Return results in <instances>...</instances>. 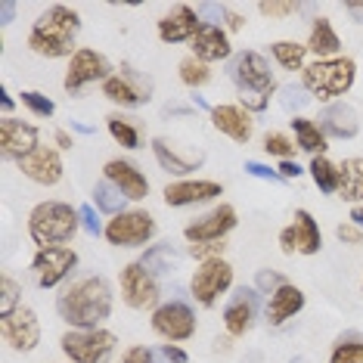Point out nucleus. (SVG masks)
<instances>
[{"instance_id": "25", "label": "nucleus", "mask_w": 363, "mask_h": 363, "mask_svg": "<svg viewBox=\"0 0 363 363\" xmlns=\"http://www.w3.org/2000/svg\"><path fill=\"white\" fill-rule=\"evenodd\" d=\"M189 50H193L196 60L202 62H220V60H230V38L227 31L214 22H202V28L196 31V38L189 40Z\"/></svg>"}, {"instance_id": "12", "label": "nucleus", "mask_w": 363, "mask_h": 363, "mask_svg": "<svg viewBox=\"0 0 363 363\" xmlns=\"http://www.w3.org/2000/svg\"><path fill=\"white\" fill-rule=\"evenodd\" d=\"M239 224V214L230 202H220L214 205L211 211L193 218L189 224L184 227V239L189 245H199V242H224V239L233 233Z\"/></svg>"}, {"instance_id": "17", "label": "nucleus", "mask_w": 363, "mask_h": 363, "mask_svg": "<svg viewBox=\"0 0 363 363\" xmlns=\"http://www.w3.org/2000/svg\"><path fill=\"white\" fill-rule=\"evenodd\" d=\"M258 308H261V292L255 286H239L233 292V298L224 304V329L227 335H245L258 320Z\"/></svg>"}, {"instance_id": "16", "label": "nucleus", "mask_w": 363, "mask_h": 363, "mask_svg": "<svg viewBox=\"0 0 363 363\" xmlns=\"http://www.w3.org/2000/svg\"><path fill=\"white\" fill-rule=\"evenodd\" d=\"M38 128L28 125V121L22 118H13V115H4V121H0V155H4L6 162H16L19 164L26 155H31L38 150Z\"/></svg>"}, {"instance_id": "29", "label": "nucleus", "mask_w": 363, "mask_h": 363, "mask_svg": "<svg viewBox=\"0 0 363 363\" xmlns=\"http://www.w3.org/2000/svg\"><path fill=\"white\" fill-rule=\"evenodd\" d=\"M289 125H292V130H295V146H298V150L311 152L313 159H317V155H326L329 137L323 134V128H320L317 121H313V118H304V115H295Z\"/></svg>"}, {"instance_id": "43", "label": "nucleus", "mask_w": 363, "mask_h": 363, "mask_svg": "<svg viewBox=\"0 0 363 363\" xmlns=\"http://www.w3.org/2000/svg\"><path fill=\"white\" fill-rule=\"evenodd\" d=\"M224 242H199V245H189V255H193L199 264L214 261V258H224Z\"/></svg>"}, {"instance_id": "58", "label": "nucleus", "mask_w": 363, "mask_h": 363, "mask_svg": "<svg viewBox=\"0 0 363 363\" xmlns=\"http://www.w3.org/2000/svg\"><path fill=\"white\" fill-rule=\"evenodd\" d=\"M360 289H363V283H360Z\"/></svg>"}, {"instance_id": "20", "label": "nucleus", "mask_w": 363, "mask_h": 363, "mask_svg": "<svg viewBox=\"0 0 363 363\" xmlns=\"http://www.w3.org/2000/svg\"><path fill=\"white\" fill-rule=\"evenodd\" d=\"M19 171L38 186H56L65 174V164L56 146H38L35 152L19 162Z\"/></svg>"}, {"instance_id": "55", "label": "nucleus", "mask_w": 363, "mask_h": 363, "mask_svg": "<svg viewBox=\"0 0 363 363\" xmlns=\"http://www.w3.org/2000/svg\"><path fill=\"white\" fill-rule=\"evenodd\" d=\"M351 224H357L363 230V205H354L351 208Z\"/></svg>"}, {"instance_id": "15", "label": "nucleus", "mask_w": 363, "mask_h": 363, "mask_svg": "<svg viewBox=\"0 0 363 363\" xmlns=\"http://www.w3.org/2000/svg\"><path fill=\"white\" fill-rule=\"evenodd\" d=\"M279 249H283V255H317L323 249L320 224L313 220V214L308 208H298L292 224L279 230Z\"/></svg>"}, {"instance_id": "37", "label": "nucleus", "mask_w": 363, "mask_h": 363, "mask_svg": "<svg viewBox=\"0 0 363 363\" xmlns=\"http://www.w3.org/2000/svg\"><path fill=\"white\" fill-rule=\"evenodd\" d=\"M329 363H363V338L357 333L342 335L333 345V354H329Z\"/></svg>"}, {"instance_id": "26", "label": "nucleus", "mask_w": 363, "mask_h": 363, "mask_svg": "<svg viewBox=\"0 0 363 363\" xmlns=\"http://www.w3.org/2000/svg\"><path fill=\"white\" fill-rule=\"evenodd\" d=\"M152 155H155V162H159L164 171H171V174H177V177H184V180H186V174L199 171L202 162H205L202 152H180L177 146L168 143L164 137H155L152 140Z\"/></svg>"}, {"instance_id": "19", "label": "nucleus", "mask_w": 363, "mask_h": 363, "mask_svg": "<svg viewBox=\"0 0 363 363\" xmlns=\"http://www.w3.org/2000/svg\"><path fill=\"white\" fill-rule=\"evenodd\" d=\"M218 196H224V186L218 180H205V177H196V180H174V184L164 186L162 199L168 208H186V205H205V202H214Z\"/></svg>"}, {"instance_id": "35", "label": "nucleus", "mask_w": 363, "mask_h": 363, "mask_svg": "<svg viewBox=\"0 0 363 363\" xmlns=\"http://www.w3.org/2000/svg\"><path fill=\"white\" fill-rule=\"evenodd\" d=\"M177 75H180V81H184L186 87H193V90H199V87H205V84H211V78H214V75H211V65H208V62H202V60H196L193 53L180 60Z\"/></svg>"}, {"instance_id": "18", "label": "nucleus", "mask_w": 363, "mask_h": 363, "mask_svg": "<svg viewBox=\"0 0 363 363\" xmlns=\"http://www.w3.org/2000/svg\"><path fill=\"white\" fill-rule=\"evenodd\" d=\"M0 333H4V342L10 345L13 351L28 354L40 345V320L31 308H19V311H13L10 317L0 320Z\"/></svg>"}, {"instance_id": "48", "label": "nucleus", "mask_w": 363, "mask_h": 363, "mask_svg": "<svg viewBox=\"0 0 363 363\" xmlns=\"http://www.w3.org/2000/svg\"><path fill=\"white\" fill-rule=\"evenodd\" d=\"M118 363H152V348H146V345H134V348H128L121 354Z\"/></svg>"}, {"instance_id": "13", "label": "nucleus", "mask_w": 363, "mask_h": 363, "mask_svg": "<svg viewBox=\"0 0 363 363\" xmlns=\"http://www.w3.org/2000/svg\"><path fill=\"white\" fill-rule=\"evenodd\" d=\"M150 323H152V333L164 338L168 345L186 342V338L196 335V311L189 308L186 301L171 298V301H162L159 308L152 311Z\"/></svg>"}, {"instance_id": "51", "label": "nucleus", "mask_w": 363, "mask_h": 363, "mask_svg": "<svg viewBox=\"0 0 363 363\" xmlns=\"http://www.w3.org/2000/svg\"><path fill=\"white\" fill-rule=\"evenodd\" d=\"M53 143H56V150H72V146H75V137L69 134V130H56L53 134Z\"/></svg>"}, {"instance_id": "47", "label": "nucleus", "mask_w": 363, "mask_h": 363, "mask_svg": "<svg viewBox=\"0 0 363 363\" xmlns=\"http://www.w3.org/2000/svg\"><path fill=\"white\" fill-rule=\"evenodd\" d=\"M335 236L342 239V242H348V245H360V242H363V230H360L357 224H351V220L338 224V227H335Z\"/></svg>"}, {"instance_id": "3", "label": "nucleus", "mask_w": 363, "mask_h": 363, "mask_svg": "<svg viewBox=\"0 0 363 363\" xmlns=\"http://www.w3.org/2000/svg\"><path fill=\"white\" fill-rule=\"evenodd\" d=\"M227 75L239 90V106L249 112H264L270 106V96L277 94L270 62L258 50H239L236 56H230Z\"/></svg>"}, {"instance_id": "22", "label": "nucleus", "mask_w": 363, "mask_h": 363, "mask_svg": "<svg viewBox=\"0 0 363 363\" xmlns=\"http://www.w3.org/2000/svg\"><path fill=\"white\" fill-rule=\"evenodd\" d=\"M199 28H202L199 10H193V6H186V4H177L174 10L164 13L159 19V40H164V44H189Z\"/></svg>"}, {"instance_id": "28", "label": "nucleus", "mask_w": 363, "mask_h": 363, "mask_svg": "<svg viewBox=\"0 0 363 363\" xmlns=\"http://www.w3.org/2000/svg\"><path fill=\"white\" fill-rule=\"evenodd\" d=\"M308 53H313L317 60H335L342 53V38H338V31L333 28V22L326 16L313 19V26L308 31Z\"/></svg>"}, {"instance_id": "24", "label": "nucleus", "mask_w": 363, "mask_h": 363, "mask_svg": "<svg viewBox=\"0 0 363 363\" xmlns=\"http://www.w3.org/2000/svg\"><path fill=\"white\" fill-rule=\"evenodd\" d=\"M317 125L323 128L326 137H335V140H354V137L360 134V118H357V112H354L348 103H342V100L323 106V112H320Z\"/></svg>"}, {"instance_id": "30", "label": "nucleus", "mask_w": 363, "mask_h": 363, "mask_svg": "<svg viewBox=\"0 0 363 363\" xmlns=\"http://www.w3.org/2000/svg\"><path fill=\"white\" fill-rule=\"evenodd\" d=\"M270 56H274L277 65L286 72L308 69V44H298V40H274V44H270Z\"/></svg>"}, {"instance_id": "34", "label": "nucleus", "mask_w": 363, "mask_h": 363, "mask_svg": "<svg viewBox=\"0 0 363 363\" xmlns=\"http://www.w3.org/2000/svg\"><path fill=\"white\" fill-rule=\"evenodd\" d=\"M140 264H143L150 274L162 277V274H171V270L177 267V252L171 249V242H159V245H150L146 249V255L140 258Z\"/></svg>"}, {"instance_id": "42", "label": "nucleus", "mask_w": 363, "mask_h": 363, "mask_svg": "<svg viewBox=\"0 0 363 363\" xmlns=\"http://www.w3.org/2000/svg\"><path fill=\"white\" fill-rule=\"evenodd\" d=\"M289 279L279 274V270H258V277H255V289L264 295H274L279 286H286Z\"/></svg>"}, {"instance_id": "5", "label": "nucleus", "mask_w": 363, "mask_h": 363, "mask_svg": "<svg viewBox=\"0 0 363 363\" xmlns=\"http://www.w3.org/2000/svg\"><path fill=\"white\" fill-rule=\"evenodd\" d=\"M357 81V62L351 56H335V60H313L301 72V87L320 103H329L335 96H345Z\"/></svg>"}, {"instance_id": "21", "label": "nucleus", "mask_w": 363, "mask_h": 363, "mask_svg": "<svg viewBox=\"0 0 363 363\" xmlns=\"http://www.w3.org/2000/svg\"><path fill=\"white\" fill-rule=\"evenodd\" d=\"M211 115V125L218 134L230 137L233 143H249L255 137V121H252V112L242 109L239 103H218L208 109Z\"/></svg>"}, {"instance_id": "52", "label": "nucleus", "mask_w": 363, "mask_h": 363, "mask_svg": "<svg viewBox=\"0 0 363 363\" xmlns=\"http://www.w3.org/2000/svg\"><path fill=\"white\" fill-rule=\"evenodd\" d=\"M224 19H227V28L230 31H242V26H245V16H239L233 10H224Z\"/></svg>"}, {"instance_id": "49", "label": "nucleus", "mask_w": 363, "mask_h": 363, "mask_svg": "<svg viewBox=\"0 0 363 363\" xmlns=\"http://www.w3.org/2000/svg\"><path fill=\"white\" fill-rule=\"evenodd\" d=\"M279 177H283V180H298L301 174H304V171H301V164L298 162H292V159H289V162H279Z\"/></svg>"}, {"instance_id": "36", "label": "nucleus", "mask_w": 363, "mask_h": 363, "mask_svg": "<svg viewBox=\"0 0 363 363\" xmlns=\"http://www.w3.org/2000/svg\"><path fill=\"white\" fill-rule=\"evenodd\" d=\"M106 128H109V134H112L115 143L125 146V150H137V146H140V130H137L134 121L125 118V115L112 112L109 118H106Z\"/></svg>"}, {"instance_id": "50", "label": "nucleus", "mask_w": 363, "mask_h": 363, "mask_svg": "<svg viewBox=\"0 0 363 363\" xmlns=\"http://www.w3.org/2000/svg\"><path fill=\"white\" fill-rule=\"evenodd\" d=\"M159 351H162V354H164V357H168L171 363H189L186 351H184V348H177V345H162Z\"/></svg>"}, {"instance_id": "8", "label": "nucleus", "mask_w": 363, "mask_h": 363, "mask_svg": "<svg viewBox=\"0 0 363 363\" xmlns=\"http://www.w3.org/2000/svg\"><path fill=\"white\" fill-rule=\"evenodd\" d=\"M103 96L121 109H137L152 100V78L137 72L130 62H121V69L109 81H103Z\"/></svg>"}, {"instance_id": "57", "label": "nucleus", "mask_w": 363, "mask_h": 363, "mask_svg": "<svg viewBox=\"0 0 363 363\" xmlns=\"http://www.w3.org/2000/svg\"><path fill=\"white\" fill-rule=\"evenodd\" d=\"M152 363H171L168 357H164V354L162 351H152Z\"/></svg>"}, {"instance_id": "39", "label": "nucleus", "mask_w": 363, "mask_h": 363, "mask_svg": "<svg viewBox=\"0 0 363 363\" xmlns=\"http://www.w3.org/2000/svg\"><path fill=\"white\" fill-rule=\"evenodd\" d=\"M264 152L277 155L279 162H289L295 155V140L283 134V130H267V134H264Z\"/></svg>"}, {"instance_id": "4", "label": "nucleus", "mask_w": 363, "mask_h": 363, "mask_svg": "<svg viewBox=\"0 0 363 363\" xmlns=\"http://www.w3.org/2000/svg\"><path fill=\"white\" fill-rule=\"evenodd\" d=\"M78 227H81V214H78V208H72L69 202L47 199V202H38L35 208L28 211V236L38 249L72 242Z\"/></svg>"}, {"instance_id": "23", "label": "nucleus", "mask_w": 363, "mask_h": 363, "mask_svg": "<svg viewBox=\"0 0 363 363\" xmlns=\"http://www.w3.org/2000/svg\"><path fill=\"white\" fill-rule=\"evenodd\" d=\"M103 174H106L109 184H115L121 193H125L128 202H140V199H146V196H150V180H146V174L137 168L134 162L109 159V162H106V168H103Z\"/></svg>"}, {"instance_id": "41", "label": "nucleus", "mask_w": 363, "mask_h": 363, "mask_svg": "<svg viewBox=\"0 0 363 363\" xmlns=\"http://www.w3.org/2000/svg\"><path fill=\"white\" fill-rule=\"evenodd\" d=\"M279 103H283V109L292 112V118H295V112L311 103V94L301 84H286V87H279Z\"/></svg>"}, {"instance_id": "9", "label": "nucleus", "mask_w": 363, "mask_h": 363, "mask_svg": "<svg viewBox=\"0 0 363 363\" xmlns=\"http://www.w3.org/2000/svg\"><path fill=\"white\" fill-rule=\"evenodd\" d=\"M162 298L159 277L150 274L140 261H130L121 267V301L134 311H155Z\"/></svg>"}, {"instance_id": "31", "label": "nucleus", "mask_w": 363, "mask_h": 363, "mask_svg": "<svg viewBox=\"0 0 363 363\" xmlns=\"http://www.w3.org/2000/svg\"><path fill=\"white\" fill-rule=\"evenodd\" d=\"M308 174L313 180V186H317L320 193H326V196H333V193L342 189V171H338V164L329 162L326 155H317V159H311Z\"/></svg>"}, {"instance_id": "2", "label": "nucleus", "mask_w": 363, "mask_h": 363, "mask_svg": "<svg viewBox=\"0 0 363 363\" xmlns=\"http://www.w3.org/2000/svg\"><path fill=\"white\" fill-rule=\"evenodd\" d=\"M81 31V16L78 10L65 4H53L35 19L28 31V50L44 60H62V56H75V38Z\"/></svg>"}, {"instance_id": "32", "label": "nucleus", "mask_w": 363, "mask_h": 363, "mask_svg": "<svg viewBox=\"0 0 363 363\" xmlns=\"http://www.w3.org/2000/svg\"><path fill=\"white\" fill-rule=\"evenodd\" d=\"M338 171H342V189H338V196L348 202H360L363 199V159H345L338 164Z\"/></svg>"}, {"instance_id": "40", "label": "nucleus", "mask_w": 363, "mask_h": 363, "mask_svg": "<svg viewBox=\"0 0 363 363\" xmlns=\"http://www.w3.org/2000/svg\"><path fill=\"white\" fill-rule=\"evenodd\" d=\"M19 100L31 115H38V118H53V112H56V103L50 96L40 94V90H22Z\"/></svg>"}, {"instance_id": "27", "label": "nucleus", "mask_w": 363, "mask_h": 363, "mask_svg": "<svg viewBox=\"0 0 363 363\" xmlns=\"http://www.w3.org/2000/svg\"><path fill=\"white\" fill-rule=\"evenodd\" d=\"M301 311H304V292L295 283L279 286L277 292L267 298V308H264L270 326H283L286 320H292L295 313H301Z\"/></svg>"}, {"instance_id": "54", "label": "nucleus", "mask_w": 363, "mask_h": 363, "mask_svg": "<svg viewBox=\"0 0 363 363\" xmlns=\"http://www.w3.org/2000/svg\"><path fill=\"white\" fill-rule=\"evenodd\" d=\"M0 106H4V112H6V115H10V109L16 106V103H13V96H10V90H6V87L0 90Z\"/></svg>"}, {"instance_id": "53", "label": "nucleus", "mask_w": 363, "mask_h": 363, "mask_svg": "<svg viewBox=\"0 0 363 363\" xmlns=\"http://www.w3.org/2000/svg\"><path fill=\"white\" fill-rule=\"evenodd\" d=\"M345 10H348V16L357 22V26H363V4H348Z\"/></svg>"}, {"instance_id": "6", "label": "nucleus", "mask_w": 363, "mask_h": 363, "mask_svg": "<svg viewBox=\"0 0 363 363\" xmlns=\"http://www.w3.org/2000/svg\"><path fill=\"white\" fill-rule=\"evenodd\" d=\"M62 354L72 363H109L115 354L118 338L109 329L96 326V329H69L62 338Z\"/></svg>"}, {"instance_id": "1", "label": "nucleus", "mask_w": 363, "mask_h": 363, "mask_svg": "<svg viewBox=\"0 0 363 363\" xmlns=\"http://www.w3.org/2000/svg\"><path fill=\"white\" fill-rule=\"evenodd\" d=\"M112 286L103 277H81L72 286L62 289V295L56 298V313L62 323L72 329H96L103 326V320L112 317Z\"/></svg>"}, {"instance_id": "44", "label": "nucleus", "mask_w": 363, "mask_h": 363, "mask_svg": "<svg viewBox=\"0 0 363 363\" xmlns=\"http://www.w3.org/2000/svg\"><path fill=\"white\" fill-rule=\"evenodd\" d=\"M301 6L298 4H258V13L264 16V19H286V16H295Z\"/></svg>"}, {"instance_id": "33", "label": "nucleus", "mask_w": 363, "mask_h": 363, "mask_svg": "<svg viewBox=\"0 0 363 363\" xmlns=\"http://www.w3.org/2000/svg\"><path fill=\"white\" fill-rule=\"evenodd\" d=\"M125 205H128L125 193H121V189L115 186V184H109V180H106V177H103L100 184L94 186V208H96V211H103V214H112V218H115V214L128 211Z\"/></svg>"}, {"instance_id": "7", "label": "nucleus", "mask_w": 363, "mask_h": 363, "mask_svg": "<svg viewBox=\"0 0 363 363\" xmlns=\"http://www.w3.org/2000/svg\"><path fill=\"white\" fill-rule=\"evenodd\" d=\"M103 236L115 249H140L155 236V218L143 208H128L106 224Z\"/></svg>"}, {"instance_id": "46", "label": "nucleus", "mask_w": 363, "mask_h": 363, "mask_svg": "<svg viewBox=\"0 0 363 363\" xmlns=\"http://www.w3.org/2000/svg\"><path fill=\"white\" fill-rule=\"evenodd\" d=\"M245 174H252V177H258V180H270V184H283L279 171L270 168V164H261V162H245Z\"/></svg>"}, {"instance_id": "56", "label": "nucleus", "mask_w": 363, "mask_h": 363, "mask_svg": "<svg viewBox=\"0 0 363 363\" xmlns=\"http://www.w3.org/2000/svg\"><path fill=\"white\" fill-rule=\"evenodd\" d=\"M0 10H4V26H10V19L16 13V4H0Z\"/></svg>"}, {"instance_id": "45", "label": "nucleus", "mask_w": 363, "mask_h": 363, "mask_svg": "<svg viewBox=\"0 0 363 363\" xmlns=\"http://www.w3.org/2000/svg\"><path fill=\"white\" fill-rule=\"evenodd\" d=\"M78 214H81V227H84L90 236H103V230H106V227L100 224V214H96L94 205H81Z\"/></svg>"}, {"instance_id": "10", "label": "nucleus", "mask_w": 363, "mask_h": 363, "mask_svg": "<svg viewBox=\"0 0 363 363\" xmlns=\"http://www.w3.org/2000/svg\"><path fill=\"white\" fill-rule=\"evenodd\" d=\"M115 75L112 72V62L106 60L103 53L90 50V47H78L75 56L69 60V69H65V78H62V87L69 90L72 96H78L84 87L96 84V81H109Z\"/></svg>"}, {"instance_id": "14", "label": "nucleus", "mask_w": 363, "mask_h": 363, "mask_svg": "<svg viewBox=\"0 0 363 363\" xmlns=\"http://www.w3.org/2000/svg\"><path fill=\"white\" fill-rule=\"evenodd\" d=\"M78 267V252L69 245H50V249H38L31 258V274L40 289H56L60 283L72 277Z\"/></svg>"}, {"instance_id": "38", "label": "nucleus", "mask_w": 363, "mask_h": 363, "mask_svg": "<svg viewBox=\"0 0 363 363\" xmlns=\"http://www.w3.org/2000/svg\"><path fill=\"white\" fill-rule=\"evenodd\" d=\"M22 308V286L10 274L0 277V320Z\"/></svg>"}, {"instance_id": "11", "label": "nucleus", "mask_w": 363, "mask_h": 363, "mask_svg": "<svg viewBox=\"0 0 363 363\" xmlns=\"http://www.w3.org/2000/svg\"><path fill=\"white\" fill-rule=\"evenodd\" d=\"M230 289H233V267L224 258L199 264L193 279H189V292H193L196 304H202V308H214L220 301V295H227Z\"/></svg>"}]
</instances>
